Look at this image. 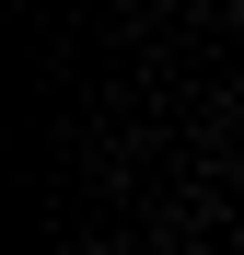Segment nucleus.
Masks as SVG:
<instances>
[]
</instances>
